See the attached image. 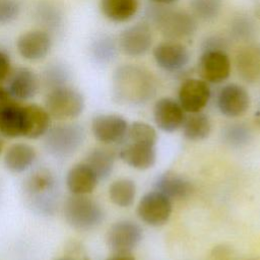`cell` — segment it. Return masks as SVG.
<instances>
[{
  "instance_id": "42",
  "label": "cell",
  "mask_w": 260,
  "mask_h": 260,
  "mask_svg": "<svg viewBox=\"0 0 260 260\" xmlns=\"http://www.w3.org/2000/svg\"><path fill=\"white\" fill-rule=\"evenodd\" d=\"M255 15L260 19V0H255Z\"/></svg>"
},
{
  "instance_id": "10",
  "label": "cell",
  "mask_w": 260,
  "mask_h": 260,
  "mask_svg": "<svg viewBox=\"0 0 260 260\" xmlns=\"http://www.w3.org/2000/svg\"><path fill=\"white\" fill-rule=\"evenodd\" d=\"M198 73L202 80L209 83H220L231 73V61L225 51L206 50L198 60Z\"/></svg>"
},
{
  "instance_id": "33",
  "label": "cell",
  "mask_w": 260,
  "mask_h": 260,
  "mask_svg": "<svg viewBox=\"0 0 260 260\" xmlns=\"http://www.w3.org/2000/svg\"><path fill=\"white\" fill-rule=\"evenodd\" d=\"M255 35L253 21L246 16H238L231 23V36L236 41L247 42Z\"/></svg>"
},
{
  "instance_id": "39",
  "label": "cell",
  "mask_w": 260,
  "mask_h": 260,
  "mask_svg": "<svg viewBox=\"0 0 260 260\" xmlns=\"http://www.w3.org/2000/svg\"><path fill=\"white\" fill-rule=\"evenodd\" d=\"M107 260H135V258L130 253H114Z\"/></svg>"
},
{
  "instance_id": "21",
  "label": "cell",
  "mask_w": 260,
  "mask_h": 260,
  "mask_svg": "<svg viewBox=\"0 0 260 260\" xmlns=\"http://www.w3.org/2000/svg\"><path fill=\"white\" fill-rule=\"evenodd\" d=\"M51 116L47 110L39 105L23 106L22 137L37 139L44 136L50 128Z\"/></svg>"
},
{
  "instance_id": "20",
  "label": "cell",
  "mask_w": 260,
  "mask_h": 260,
  "mask_svg": "<svg viewBox=\"0 0 260 260\" xmlns=\"http://www.w3.org/2000/svg\"><path fill=\"white\" fill-rule=\"evenodd\" d=\"M99 178L85 162L74 165L67 173L66 185L72 195H88L96 187Z\"/></svg>"
},
{
  "instance_id": "37",
  "label": "cell",
  "mask_w": 260,
  "mask_h": 260,
  "mask_svg": "<svg viewBox=\"0 0 260 260\" xmlns=\"http://www.w3.org/2000/svg\"><path fill=\"white\" fill-rule=\"evenodd\" d=\"M226 48H228L226 41L218 36L209 37L202 44V51H206V50L225 51Z\"/></svg>"
},
{
  "instance_id": "13",
  "label": "cell",
  "mask_w": 260,
  "mask_h": 260,
  "mask_svg": "<svg viewBox=\"0 0 260 260\" xmlns=\"http://www.w3.org/2000/svg\"><path fill=\"white\" fill-rule=\"evenodd\" d=\"M179 104L185 112H201L208 104L211 92L206 81L197 78L185 79L179 88Z\"/></svg>"
},
{
  "instance_id": "29",
  "label": "cell",
  "mask_w": 260,
  "mask_h": 260,
  "mask_svg": "<svg viewBox=\"0 0 260 260\" xmlns=\"http://www.w3.org/2000/svg\"><path fill=\"white\" fill-rule=\"evenodd\" d=\"M91 56L100 64L111 62L117 53V45L115 41L108 36L98 38L91 46Z\"/></svg>"
},
{
  "instance_id": "15",
  "label": "cell",
  "mask_w": 260,
  "mask_h": 260,
  "mask_svg": "<svg viewBox=\"0 0 260 260\" xmlns=\"http://www.w3.org/2000/svg\"><path fill=\"white\" fill-rule=\"evenodd\" d=\"M52 39L47 30L32 29L22 34L16 42L19 55L28 61L44 59L50 52Z\"/></svg>"
},
{
  "instance_id": "27",
  "label": "cell",
  "mask_w": 260,
  "mask_h": 260,
  "mask_svg": "<svg viewBox=\"0 0 260 260\" xmlns=\"http://www.w3.org/2000/svg\"><path fill=\"white\" fill-rule=\"evenodd\" d=\"M183 134L190 141H200L208 137L211 131V123L207 115L202 112L190 113L182 124Z\"/></svg>"
},
{
  "instance_id": "14",
  "label": "cell",
  "mask_w": 260,
  "mask_h": 260,
  "mask_svg": "<svg viewBox=\"0 0 260 260\" xmlns=\"http://www.w3.org/2000/svg\"><path fill=\"white\" fill-rule=\"evenodd\" d=\"M155 63L168 72H178L189 62L190 55L187 48L177 41H167L157 45L153 50Z\"/></svg>"
},
{
  "instance_id": "36",
  "label": "cell",
  "mask_w": 260,
  "mask_h": 260,
  "mask_svg": "<svg viewBox=\"0 0 260 260\" xmlns=\"http://www.w3.org/2000/svg\"><path fill=\"white\" fill-rule=\"evenodd\" d=\"M20 12V5L16 0H0V24L13 21Z\"/></svg>"
},
{
  "instance_id": "8",
  "label": "cell",
  "mask_w": 260,
  "mask_h": 260,
  "mask_svg": "<svg viewBox=\"0 0 260 260\" xmlns=\"http://www.w3.org/2000/svg\"><path fill=\"white\" fill-rule=\"evenodd\" d=\"M142 240V230L138 223L124 219L113 223L106 236L108 247L114 253H130Z\"/></svg>"
},
{
  "instance_id": "2",
  "label": "cell",
  "mask_w": 260,
  "mask_h": 260,
  "mask_svg": "<svg viewBox=\"0 0 260 260\" xmlns=\"http://www.w3.org/2000/svg\"><path fill=\"white\" fill-rule=\"evenodd\" d=\"M23 192L29 206L43 214H52L57 207L58 189L54 175L45 168L29 174L23 182Z\"/></svg>"
},
{
  "instance_id": "11",
  "label": "cell",
  "mask_w": 260,
  "mask_h": 260,
  "mask_svg": "<svg viewBox=\"0 0 260 260\" xmlns=\"http://www.w3.org/2000/svg\"><path fill=\"white\" fill-rule=\"evenodd\" d=\"M152 35L145 22H138L127 27L119 37L118 46L127 56L139 57L144 55L151 47Z\"/></svg>"
},
{
  "instance_id": "17",
  "label": "cell",
  "mask_w": 260,
  "mask_h": 260,
  "mask_svg": "<svg viewBox=\"0 0 260 260\" xmlns=\"http://www.w3.org/2000/svg\"><path fill=\"white\" fill-rule=\"evenodd\" d=\"M185 117V111L179 102L171 98H161L154 104V122L165 132H174L182 127Z\"/></svg>"
},
{
  "instance_id": "22",
  "label": "cell",
  "mask_w": 260,
  "mask_h": 260,
  "mask_svg": "<svg viewBox=\"0 0 260 260\" xmlns=\"http://www.w3.org/2000/svg\"><path fill=\"white\" fill-rule=\"evenodd\" d=\"M23 132V106L14 100L0 108V135L6 138H17Z\"/></svg>"
},
{
  "instance_id": "30",
  "label": "cell",
  "mask_w": 260,
  "mask_h": 260,
  "mask_svg": "<svg viewBox=\"0 0 260 260\" xmlns=\"http://www.w3.org/2000/svg\"><path fill=\"white\" fill-rule=\"evenodd\" d=\"M129 142H139L155 145L157 141V133L155 129L144 122H134L128 127L127 136Z\"/></svg>"
},
{
  "instance_id": "23",
  "label": "cell",
  "mask_w": 260,
  "mask_h": 260,
  "mask_svg": "<svg viewBox=\"0 0 260 260\" xmlns=\"http://www.w3.org/2000/svg\"><path fill=\"white\" fill-rule=\"evenodd\" d=\"M37 157L36 149L27 143H14L4 154V165L12 173H22L28 170Z\"/></svg>"
},
{
  "instance_id": "26",
  "label": "cell",
  "mask_w": 260,
  "mask_h": 260,
  "mask_svg": "<svg viewBox=\"0 0 260 260\" xmlns=\"http://www.w3.org/2000/svg\"><path fill=\"white\" fill-rule=\"evenodd\" d=\"M101 10L110 20L124 22L131 19L138 9V0H101Z\"/></svg>"
},
{
  "instance_id": "3",
  "label": "cell",
  "mask_w": 260,
  "mask_h": 260,
  "mask_svg": "<svg viewBox=\"0 0 260 260\" xmlns=\"http://www.w3.org/2000/svg\"><path fill=\"white\" fill-rule=\"evenodd\" d=\"M147 17L161 35L171 41L189 38L197 28V21L193 14L185 10L169 8L166 5L151 6L147 10Z\"/></svg>"
},
{
  "instance_id": "4",
  "label": "cell",
  "mask_w": 260,
  "mask_h": 260,
  "mask_svg": "<svg viewBox=\"0 0 260 260\" xmlns=\"http://www.w3.org/2000/svg\"><path fill=\"white\" fill-rule=\"evenodd\" d=\"M63 214L67 223L78 231H91L105 219L103 206L87 195L69 196L63 205Z\"/></svg>"
},
{
  "instance_id": "35",
  "label": "cell",
  "mask_w": 260,
  "mask_h": 260,
  "mask_svg": "<svg viewBox=\"0 0 260 260\" xmlns=\"http://www.w3.org/2000/svg\"><path fill=\"white\" fill-rule=\"evenodd\" d=\"M250 135L251 134H250L249 129L242 124L230 125V127H228L224 132L226 141L229 143H231L233 145H237V146L246 144L249 141Z\"/></svg>"
},
{
  "instance_id": "7",
  "label": "cell",
  "mask_w": 260,
  "mask_h": 260,
  "mask_svg": "<svg viewBox=\"0 0 260 260\" xmlns=\"http://www.w3.org/2000/svg\"><path fill=\"white\" fill-rule=\"evenodd\" d=\"M171 214L172 200L156 190L142 196L137 205L138 217L150 226L164 225Z\"/></svg>"
},
{
  "instance_id": "28",
  "label": "cell",
  "mask_w": 260,
  "mask_h": 260,
  "mask_svg": "<svg viewBox=\"0 0 260 260\" xmlns=\"http://www.w3.org/2000/svg\"><path fill=\"white\" fill-rule=\"evenodd\" d=\"M136 196V185L130 179H118L109 187V197L112 203L119 207H129Z\"/></svg>"
},
{
  "instance_id": "40",
  "label": "cell",
  "mask_w": 260,
  "mask_h": 260,
  "mask_svg": "<svg viewBox=\"0 0 260 260\" xmlns=\"http://www.w3.org/2000/svg\"><path fill=\"white\" fill-rule=\"evenodd\" d=\"M11 100H13V99L9 95L7 89H6L5 87H3L2 85H0V108H1L4 104L8 103V102L11 101Z\"/></svg>"
},
{
  "instance_id": "44",
  "label": "cell",
  "mask_w": 260,
  "mask_h": 260,
  "mask_svg": "<svg viewBox=\"0 0 260 260\" xmlns=\"http://www.w3.org/2000/svg\"><path fill=\"white\" fill-rule=\"evenodd\" d=\"M57 260H74V259H71V258H60V259H57Z\"/></svg>"
},
{
  "instance_id": "16",
  "label": "cell",
  "mask_w": 260,
  "mask_h": 260,
  "mask_svg": "<svg viewBox=\"0 0 260 260\" xmlns=\"http://www.w3.org/2000/svg\"><path fill=\"white\" fill-rule=\"evenodd\" d=\"M5 87L14 101H26L34 98L40 88V79L37 74L25 67L11 70Z\"/></svg>"
},
{
  "instance_id": "18",
  "label": "cell",
  "mask_w": 260,
  "mask_h": 260,
  "mask_svg": "<svg viewBox=\"0 0 260 260\" xmlns=\"http://www.w3.org/2000/svg\"><path fill=\"white\" fill-rule=\"evenodd\" d=\"M236 68L239 76L248 83L260 82V44H249L238 51Z\"/></svg>"
},
{
  "instance_id": "43",
  "label": "cell",
  "mask_w": 260,
  "mask_h": 260,
  "mask_svg": "<svg viewBox=\"0 0 260 260\" xmlns=\"http://www.w3.org/2000/svg\"><path fill=\"white\" fill-rule=\"evenodd\" d=\"M3 147H4V142H3L2 136L0 135V153H1V152H2V150H3Z\"/></svg>"
},
{
  "instance_id": "25",
  "label": "cell",
  "mask_w": 260,
  "mask_h": 260,
  "mask_svg": "<svg viewBox=\"0 0 260 260\" xmlns=\"http://www.w3.org/2000/svg\"><path fill=\"white\" fill-rule=\"evenodd\" d=\"M115 159L116 154L113 149L98 147L87 153L84 162L91 168V170L101 181L110 177L114 170Z\"/></svg>"
},
{
  "instance_id": "24",
  "label": "cell",
  "mask_w": 260,
  "mask_h": 260,
  "mask_svg": "<svg viewBox=\"0 0 260 260\" xmlns=\"http://www.w3.org/2000/svg\"><path fill=\"white\" fill-rule=\"evenodd\" d=\"M155 190L165 194L171 200H181L187 198L192 193L191 183L175 173H165L160 175L154 184Z\"/></svg>"
},
{
  "instance_id": "1",
  "label": "cell",
  "mask_w": 260,
  "mask_h": 260,
  "mask_svg": "<svg viewBox=\"0 0 260 260\" xmlns=\"http://www.w3.org/2000/svg\"><path fill=\"white\" fill-rule=\"evenodd\" d=\"M156 80L146 68L134 64H124L113 74V92L117 102L141 105L151 100L156 92Z\"/></svg>"
},
{
  "instance_id": "41",
  "label": "cell",
  "mask_w": 260,
  "mask_h": 260,
  "mask_svg": "<svg viewBox=\"0 0 260 260\" xmlns=\"http://www.w3.org/2000/svg\"><path fill=\"white\" fill-rule=\"evenodd\" d=\"M151 1L154 4H158V5H169V4L176 2L177 0H151Z\"/></svg>"
},
{
  "instance_id": "38",
  "label": "cell",
  "mask_w": 260,
  "mask_h": 260,
  "mask_svg": "<svg viewBox=\"0 0 260 260\" xmlns=\"http://www.w3.org/2000/svg\"><path fill=\"white\" fill-rule=\"evenodd\" d=\"M11 70L12 69L9 56L0 50V85H2V83L7 80Z\"/></svg>"
},
{
  "instance_id": "5",
  "label": "cell",
  "mask_w": 260,
  "mask_h": 260,
  "mask_svg": "<svg viewBox=\"0 0 260 260\" xmlns=\"http://www.w3.org/2000/svg\"><path fill=\"white\" fill-rule=\"evenodd\" d=\"M46 150L55 157H68L75 153L85 139L83 127L76 123H65L49 128L44 135Z\"/></svg>"
},
{
  "instance_id": "31",
  "label": "cell",
  "mask_w": 260,
  "mask_h": 260,
  "mask_svg": "<svg viewBox=\"0 0 260 260\" xmlns=\"http://www.w3.org/2000/svg\"><path fill=\"white\" fill-rule=\"evenodd\" d=\"M190 6L195 18L209 21L217 17L221 9V0H191Z\"/></svg>"
},
{
  "instance_id": "12",
  "label": "cell",
  "mask_w": 260,
  "mask_h": 260,
  "mask_svg": "<svg viewBox=\"0 0 260 260\" xmlns=\"http://www.w3.org/2000/svg\"><path fill=\"white\" fill-rule=\"evenodd\" d=\"M250 102L246 88L236 83L224 85L217 95V108L223 116L229 118L244 115L250 107Z\"/></svg>"
},
{
  "instance_id": "9",
  "label": "cell",
  "mask_w": 260,
  "mask_h": 260,
  "mask_svg": "<svg viewBox=\"0 0 260 260\" xmlns=\"http://www.w3.org/2000/svg\"><path fill=\"white\" fill-rule=\"evenodd\" d=\"M127 121L120 115L101 114L91 121V132L94 138L105 144L123 141L128 131Z\"/></svg>"
},
{
  "instance_id": "32",
  "label": "cell",
  "mask_w": 260,
  "mask_h": 260,
  "mask_svg": "<svg viewBox=\"0 0 260 260\" xmlns=\"http://www.w3.org/2000/svg\"><path fill=\"white\" fill-rule=\"evenodd\" d=\"M69 79V72L62 64L55 63L50 64L45 69L43 74V83L47 90H51L56 87L67 85Z\"/></svg>"
},
{
  "instance_id": "34",
  "label": "cell",
  "mask_w": 260,
  "mask_h": 260,
  "mask_svg": "<svg viewBox=\"0 0 260 260\" xmlns=\"http://www.w3.org/2000/svg\"><path fill=\"white\" fill-rule=\"evenodd\" d=\"M38 17L47 28H56L61 23V14L56 7L50 4H43L39 7Z\"/></svg>"
},
{
  "instance_id": "6",
  "label": "cell",
  "mask_w": 260,
  "mask_h": 260,
  "mask_svg": "<svg viewBox=\"0 0 260 260\" xmlns=\"http://www.w3.org/2000/svg\"><path fill=\"white\" fill-rule=\"evenodd\" d=\"M45 109L57 120H71L81 115L84 110V98L80 91L70 85L48 90Z\"/></svg>"
},
{
  "instance_id": "19",
  "label": "cell",
  "mask_w": 260,
  "mask_h": 260,
  "mask_svg": "<svg viewBox=\"0 0 260 260\" xmlns=\"http://www.w3.org/2000/svg\"><path fill=\"white\" fill-rule=\"evenodd\" d=\"M119 156L129 167L143 171L154 166L156 161V149L155 145L129 142L120 150Z\"/></svg>"
}]
</instances>
